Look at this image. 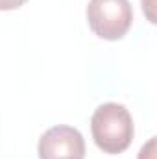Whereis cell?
Returning a JSON list of instances; mask_svg holds the SVG:
<instances>
[{
    "label": "cell",
    "instance_id": "cell-4",
    "mask_svg": "<svg viewBox=\"0 0 157 159\" xmlns=\"http://www.w3.org/2000/svg\"><path fill=\"white\" fill-rule=\"evenodd\" d=\"M137 159H157V135L148 139V143L142 144V148L139 150Z\"/></svg>",
    "mask_w": 157,
    "mask_h": 159
},
{
    "label": "cell",
    "instance_id": "cell-3",
    "mask_svg": "<svg viewBox=\"0 0 157 159\" xmlns=\"http://www.w3.org/2000/svg\"><path fill=\"white\" fill-rule=\"evenodd\" d=\"M39 159H85V139L72 126H54L37 144Z\"/></svg>",
    "mask_w": 157,
    "mask_h": 159
},
{
    "label": "cell",
    "instance_id": "cell-5",
    "mask_svg": "<svg viewBox=\"0 0 157 159\" xmlns=\"http://www.w3.org/2000/svg\"><path fill=\"white\" fill-rule=\"evenodd\" d=\"M141 6L146 20L157 26V0H141Z\"/></svg>",
    "mask_w": 157,
    "mask_h": 159
},
{
    "label": "cell",
    "instance_id": "cell-2",
    "mask_svg": "<svg viewBox=\"0 0 157 159\" xmlns=\"http://www.w3.org/2000/svg\"><path fill=\"white\" fill-rule=\"evenodd\" d=\"M87 22L100 39H122L133 24L131 4L129 0H89Z\"/></svg>",
    "mask_w": 157,
    "mask_h": 159
},
{
    "label": "cell",
    "instance_id": "cell-6",
    "mask_svg": "<svg viewBox=\"0 0 157 159\" xmlns=\"http://www.w3.org/2000/svg\"><path fill=\"white\" fill-rule=\"evenodd\" d=\"M28 0H0V9L2 11H9V9H17L20 6H24Z\"/></svg>",
    "mask_w": 157,
    "mask_h": 159
},
{
    "label": "cell",
    "instance_id": "cell-1",
    "mask_svg": "<svg viewBox=\"0 0 157 159\" xmlns=\"http://www.w3.org/2000/svg\"><path fill=\"white\" fill-rule=\"evenodd\" d=\"M91 133L94 144L104 154H122L133 141V119L129 111L117 102H107L96 107L91 119Z\"/></svg>",
    "mask_w": 157,
    "mask_h": 159
}]
</instances>
